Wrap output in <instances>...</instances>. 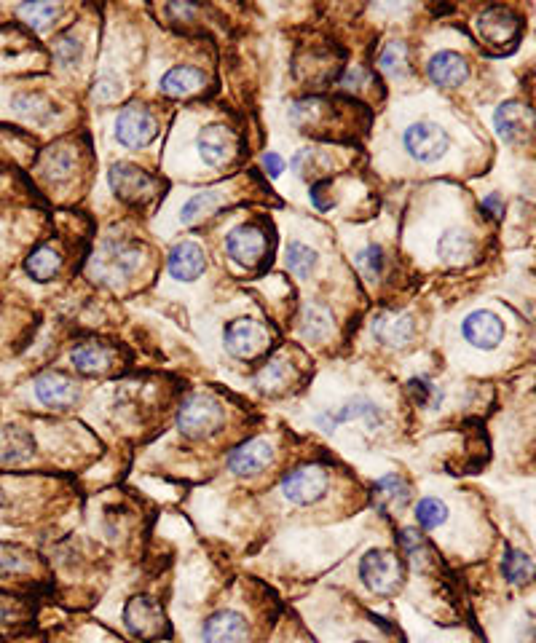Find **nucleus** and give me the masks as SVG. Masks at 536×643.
I'll return each instance as SVG.
<instances>
[{"label":"nucleus","mask_w":536,"mask_h":643,"mask_svg":"<svg viewBox=\"0 0 536 643\" xmlns=\"http://www.w3.org/2000/svg\"><path fill=\"white\" fill-rule=\"evenodd\" d=\"M140 263H143V250L137 244L108 239V242H102L89 263V276L100 284H118L137 274Z\"/></svg>","instance_id":"f257e3e1"},{"label":"nucleus","mask_w":536,"mask_h":643,"mask_svg":"<svg viewBox=\"0 0 536 643\" xmlns=\"http://www.w3.org/2000/svg\"><path fill=\"white\" fill-rule=\"evenodd\" d=\"M223 421H226V410L207 394H191L177 410V429L185 437H196V440L215 435Z\"/></svg>","instance_id":"f03ea898"},{"label":"nucleus","mask_w":536,"mask_h":643,"mask_svg":"<svg viewBox=\"0 0 536 643\" xmlns=\"http://www.w3.org/2000/svg\"><path fill=\"white\" fill-rule=\"evenodd\" d=\"M360 579L370 593L394 595L402 585V563L389 550H370L360 560Z\"/></svg>","instance_id":"7ed1b4c3"},{"label":"nucleus","mask_w":536,"mask_h":643,"mask_svg":"<svg viewBox=\"0 0 536 643\" xmlns=\"http://www.w3.org/2000/svg\"><path fill=\"white\" fill-rule=\"evenodd\" d=\"M124 625L140 641H159L161 635L169 633L167 614L148 595H137V598L126 603Z\"/></svg>","instance_id":"20e7f679"},{"label":"nucleus","mask_w":536,"mask_h":643,"mask_svg":"<svg viewBox=\"0 0 536 643\" xmlns=\"http://www.w3.org/2000/svg\"><path fill=\"white\" fill-rule=\"evenodd\" d=\"M159 134V124L151 116V110L140 105V102H129L126 108H121L116 118V140L124 148L140 151L145 145H151Z\"/></svg>","instance_id":"39448f33"},{"label":"nucleus","mask_w":536,"mask_h":643,"mask_svg":"<svg viewBox=\"0 0 536 643\" xmlns=\"http://www.w3.org/2000/svg\"><path fill=\"white\" fill-rule=\"evenodd\" d=\"M327 485H330L327 469L319 467V464H306V467L287 472L285 480H282V493L295 507H309L325 496Z\"/></svg>","instance_id":"423d86ee"},{"label":"nucleus","mask_w":536,"mask_h":643,"mask_svg":"<svg viewBox=\"0 0 536 643\" xmlns=\"http://www.w3.org/2000/svg\"><path fill=\"white\" fill-rule=\"evenodd\" d=\"M405 151L419 164H435L448 151V134L432 121H419L405 129Z\"/></svg>","instance_id":"0eeeda50"},{"label":"nucleus","mask_w":536,"mask_h":643,"mask_svg":"<svg viewBox=\"0 0 536 643\" xmlns=\"http://www.w3.org/2000/svg\"><path fill=\"white\" fill-rule=\"evenodd\" d=\"M268 333L255 319H234L223 333L226 351L236 360H252L255 354L266 349Z\"/></svg>","instance_id":"6e6552de"},{"label":"nucleus","mask_w":536,"mask_h":643,"mask_svg":"<svg viewBox=\"0 0 536 643\" xmlns=\"http://www.w3.org/2000/svg\"><path fill=\"white\" fill-rule=\"evenodd\" d=\"M352 421H365L370 429H376V426L384 421V413H381V408H378L373 400H368V397H354V400H346L344 405H338V408L327 410V413L317 416V424L322 426L325 432H333L335 426L352 424Z\"/></svg>","instance_id":"1a4fd4ad"},{"label":"nucleus","mask_w":536,"mask_h":643,"mask_svg":"<svg viewBox=\"0 0 536 643\" xmlns=\"http://www.w3.org/2000/svg\"><path fill=\"white\" fill-rule=\"evenodd\" d=\"M35 397L46 405V408L54 410H65L70 405H76L78 400V389L73 384V378H67L65 373H57V370H43L38 373L33 381Z\"/></svg>","instance_id":"9d476101"},{"label":"nucleus","mask_w":536,"mask_h":643,"mask_svg":"<svg viewBox=\"0 0 536 643\" xmlns=\"http://www.w3.org/2000/svg\"><path fill=\"white\" fill-rule=\"evenodd\" d=\"M271 461H274V445L268 443L266 437H252V440H247V443L228 453V469L236 477L258 475Z\"/></svg>","instance_id":"9b49d317"},{"label":"nucleus","mask_w":536,"mask_h":643,"mask_svg":"<svg viewBox=\"0 0 536 643\" xmlns=\"http://www.w3.org/2000/svg\"><path fill=\"white\" fill-rule=\"evenodd\" d=\"M110 188L116 191V196H121L124 201H143L148 196H153L156 180L148 172H143L134 164H113L110 169Z\"/></svg>","instance_id":"f8f14e48"},{"label":"nucleus","mask_w":536,"mask_h":643,"mask_svg":"<svg viewBox=\"0 0 536 643\" xmlns=\"http://www.w3.org/2000/svg\"><path fill=\"white\" fill-rule=\"evenodd\" d=\"M475 27H478L480 38L491 43V46H504V43L518 41L520 35V19L512 11L502 9V6L483 11Z\"/></svg>","instance_id":"ddd939ff"},{"label":"nucleus","mask_w":536,"mask_h":643,"mask_svg":"<svg viewBox=\"0 0 536 643\" xmlns=\"http://www.w3.org/2000/svg\"><path fill=\"white\" fill-rule=\"evenodd\" d=\"M461 333H464L467 343H472L475 349L491 351L504 341V322L496 317L494 311H472L464 319Z\"/></svg>","instance_id":"4468645a"},{"label":"nucleus","mask_w":536,"mask_h":643,"mask_svg":"<svg viewBox=\"0 0 536 643\" xmlns=\"http://www.w3.org/2000/svg\"><path fill=\"white\" fill-rule=\"evenodd\" d=\"M204 643H247L250 641V627L239 611H218L212 614L201 627Z\"/></svg>","instance_id":"2eb2a0df"},{"label":"nucleus","mask_w":536,"mask_h":643,"mask_svg":"<svg viewBox=\"0 0 536 643\" xmlns=\"http://www.w3.org/2000/svg\"><path fill=\"white\" fill-rule=\"evenodd\" d=\"M266 244V234L258 226H239L228 234L226 252L239 266H255L266 255Z\"/></svg>","instance_id":"dca6fc26"},{"label":"nucleus","mask_w":536,"mask_h":643,"mask_svg":"<svg viewBox=\"0 0 536 643\" xmlns=\"http://www.w3.org/2000/svg\"><path fill=\"white\" fill-rule=\"evenodd\" d=\"M494 126L504 142H520L526 140V134L534 126V113L518 100L502 102L494 113Z\"/></svg>","instance_id":"f3484780"},{"label":"nucleus","mask_w":536,"mask_h":643,"mask_svg":"<svg viewBox=\"0 0 536 643\" xmlns=\"http://www.w3.org/2000/svg\"><path fill=\"white\" fill-rule=\"evenodd\" d=\"M236 148V140L231 129H226L223 124H210L204 126L196 137V151H199L201 161L210 164V167H220L231 159V153Z\"/></svg>","instance_id":"a211bd4d"},{"label":"nucleus","mask_w":536,"mask_h":643,"mask_svg":"<svg viewBox=\"0 0 536 643\" xmlns=\"http://www.w3.org/2000/svg\"><path fill=\"white\" fill-rule=\"evenodd\" d=\"M373 338L378 343H384L389 349H402V346H408L413 341V335H416V322H413L411 314H378L373 319Z\"/></svg>","instance_id":"6ab92c4d"},{"label":"nucleus","mask_w":536,"mask_h":643,"mask_svg":"<svg viewBox=\"0 0 536 643\" xmlns=\"http://www.w3.org/2000/svg\"><path fill=\"white\" fill-rule=\"evenodd\" d=\"M33 453L35 440L27 429L17 424L0 426V467H22Z\"/></svg>","instance_id":"aec40b11"},{"label":"nucleus","mask_w":536,"mask_h":643,"mask_svg":"<svg viewBox=\"0 0 536 643\" xmlns=\"http://www.w3.org/2000/svg\"><path fill=\"white\" fill-rule=\"evenodd\" d=\"M427 76L435 86L443 89H456L469 78V65L467 59L456 54V51H440L435 57L429 59Z\"/></svg>","instance_id":"412c9836"},{"label":"nucleus","mask_w":536,"mask_h":643,"mask_svg":"<svg viewBox=\"0 0 536 643\" xmlns=\"http://www.w3.org/2000/svg\"><path fill=\"white\" fill-rule=\"evenodd\" d=\"M167 268L177 282H193V279H199L204 274L207 258H204V250L196 242H180L169 250Z\"/></svg>","instance_id":"4be33fe9"},{"label":"nucleus","mask_w":536,"mask_h":643,"mask_svg":"<svg viewBox=\"0 0 536 643\" xmlns=\"http://www.w3.org/2000/svg\"><path fill=\"white\" fill-rule=\"evenodd\" d=\"M373 502L381 512H400L411 502V485L397 475H384L373 485Z\"/></svg>","instance_id":"5701e85b"},{"label":"nucleus","mask_w":536,"mask_h":643,"mask_svg":"<svg viewBox=\"0 0 536 643\" xmlns=\"http://www.w3.org/2000/svg\"><path fill=\"white\" fill-rule=\"evenodd\" d=\"M201 86H204V73L201 70L191 65H177L169 73H164L159 89L167 97H188V94L199 92Z\"/></svg>","instance_id":"b1692460"},{"label":"nucleus","mask_w":536,"mask_h":643,"mask_svg":"<svg viewBox=\"0 0 536 643\" xmlns=\"http://www.w3.org/2000/svg\"><path fill=\"white\" fill-rule=\"evenodd\" d=\"M437 255H440V260L448 263V266H461V263H467V260L475 255V242H472V236H469L467 231L451 228V231H445V234L440 236Z\"/></svg>","instance_id":"393cba45"},{"label":"nucleus","mask_w":536,"mask_h":643,"mask_svg":"<svg viewBox=\"0 0 536 643\" xmlns=\"http://www.w3.org/2000/svg\"><path fill=\"white\" fill-rule=\"evenodd\" d=\"M333 333V314L319 306V303H306L301 311V335L306 341H325Z\"/></svg>","instance_id":"a878e982"},{"label":"nucleus","mask_w":536,"mask_h":643,"mask_svg":"<svg viewBox=\"0 0 536 643\" xmlns=\"http://www.w3.org/2000/svg\"><path fill=\"white\" fill-rule=\"evenodd\" d=\"M62 268V255L54 247L43 244L38 250L30 252V258L25 260V271L33 276L35 282H51Z\"/></svg>","instance_id":"bb28decb"},{"label":"nucleus","mask_w":536,"mask_h":643,"mask_svg":"<svg viewBox=\"0 0 536 643\" xmlns=\"http://www.w3.org/2000/svg\"><path fill=\"white\" fill-rule=\"evenodd\" d=\"M223 201H226V193L220 191V188L196 193V196L185 204L183 212H180V223H183V226H196V223H201L204 218H210L212 212H215Z\"/></svg>","instance_id":"cd10ccee"},{"label":"nucleus","mask_w":536,"mask_h":643,"mask_svg":"<svg viewBox=\"0 0 536 643\" xmlns=\"http://www.w3.org/2000/svg\"><path fill=\"white\" fill-rule=\"evenodd\" d=\"M502 574L510 585L515 587L528 585V582L534 579V560H531V555H526L523 550L510 547V550H504Z\"/></svg>","instance_id":"c85d7f7f"},{"label":"nucleus","mask_w":536,"mask_h":643,"mask_svg":"<svg viewBox=\"0 0 536 643\" xmlns=\"http://www.w3.org/2000/svg\"><path fill=\"white\" fill-rule=\"evenodd\" d=\"M70 362L78 373L84 376H97V373H105L110 365V354L102 346H94V343H84L78 346L73 354H70Z\"/></svg>","instance_id":"c756f323"},{"label":"nucleus","mask_w":536,"mask_h":643,"mask_svg":"<svg viewBox=\"0 0 536 643\" xmlns=\"http://www.w3.org/2000/svg\"><path fill=\"white\" fill-rule=\"evenodd\" d=\"M416 523H419L424 531H437L440 526L448 523V504L435 499V496H427L416 504Z\"/></svg>","instance_id":"7c9ffc66"},{"label":"nucleus","mask_w":536,"mask_h":643,"mask_svg":"<svg viewBox=\"0 0 536 643\" xmlns=\"http://www.w3.org/2000/svg\"><path fill=\"white\" fill-rule=\"evenodd\" d=\"M27 568H30V555L22 547L0 542V579L25 574Z\"/></svg>","instance_id":"2f4dec72"},{"label":"nucleus","mask_w":536,"mask_h":643,"mask_svg":"<svg viewBox=\"0 0 536 643\" xmlns=\"http://www.w3.org/2000/svg\"><path fill=\"white\" fill-rule=\"evenodd\" d=\"M378 67L384 70L386 76L392 78H402L405 76V70H408V46L402 41H392L381 51V57H378Z\"/></svg>","instance_id":"473e14b6"},{"label":"nucleus","mask_w":536,"mask_h":643,"mask_svg":"<svg viewBox=\"0 0 536 643\" xmlns=\"http://www.w3.org/2000/svg\"><path fill=\"white\" fill-rule=\"evenodd\" d=\"M59 11H62V6H57V3H25V6H19L17 14L30 27L43 30V27H49L59 17Z\"/></svg>","instance_id":"72a5a7b5"},{"label":"nucleus","mask_w":536,"mask_h":643,"mask_svg":"<svg viewBox=\"0 0 536 643\" xmlns=\"http://www.w3.org/2000/svg\"><path fill=\"white\" fill-rule=\"evenodd\" d=\"M285 260H287V268H290L295 276H301V279H306V276L317 268V252L301 242H293L290 247H287Z\"/></svg>","instance_id":"f704fd0d"},{"label":"nucleus","mask_w":536,"mask_h":643,"mask_svg":"<svg viewBox=\"0 0 536 643\" xmlns=\"http://www.w3.org/2000/svg\"><path fill=\"white\" fill-rule=\"evenodd\" d=\"M384 263V250H381L378 244H368L365 250H360L354 255V266H357V271H360L365 279H378L381 271H384Z\"/></svg>","instance_id":"c9c22d12"},{"label":"nucleus","mask_w":536,"mask_h":643,"mask_svg":"<svg viewBox=\"0 0 536 643\" xmlns=\"http://www.w3.org/2000/svg\"><path fill=\"white\" fill-rule=\"evenodd\" d=\"M287 378H290V365L285 360H274L260 370L258 378H255V386L263 389V392H277L279 386L287 384Z\"/></svg>","instance_id":"e433bc0d"},{"label":"nucleus","mask_w":536,"mask_h":643,"mask_svg":"<svg viewBox=\"0 0 536 643\" xmlns=\"http://www.w3.org/2000/svg\"><path fill=\"white\" fill-rule=\"evenodd\" d=\"M84 57V43L78 41L73 33L59 35L57 43H54V59H57L62 67H76Z\"/></svg>","instance_id":"4c0bfd02"},{"label":"nucleus","mask_w":536,"mask_h":643,"mask_svg":"<svg viewBox=\"0 0 536 643\" xmlns=\"http://www.w3.org/2000/svg\"><path fill=\"white\" fill-rule=\"evenodd\" d=\"M14 110H17L19 116L35 121V124H43V121L51 118V108L41 97H35V94H19L17 100H14Z\"/></svg>","instance_id":"58836bf2"},{"label":"nucleus","mask_w":536,"mask_h":643,"mask_svg":"<svg viewBox=\"0 0 536 643\" xmlns=\"http://www.w3.org/2000/svg\"><path fill=\"white\" fill-rule=\"evenodd\" d=\"M408 392H411L413 402H419L424 408H437V405L443 402V392H440L432 381H427V378H413V381H408Z\"/></svg>","instance_id":"ea45409f"},{"label":"nucleus","mask_w":536,"mask_h":643,"mask_svg":"<svg viewBox=\"0 0 536 643\" xmlns=\"http://www.w3.org/2000/svg\"><path fill=\"white\" fill-rule=\"evenodd\" d=\"M121 92H124L121 81H118L116 76H110V73H102V76H97V81H94L92 100L100 102V105H108V102H116L118 97H121Z\"/></svg>","instance_id":"a19ab883"},{"label":"nucleus","mask_w":536,"mask_h":643,"mask_svg":"<svg viewBox=\"0 0 536 643\" xmlns=\"http://www.w3.org/2000/svg\"><path fill=\"white\" fill-rule=\"evenodd\" d=\"M43 172L54 180H62L73 172V156L65 148H59V151L46 153V159H43Z\"/></svg>","instance_id":"79ce46f5"},{"label":"nucleus","mask_w":536,"mask_h":643,"mask_svg":"<svg viewBox=\"0 0 536 643\" xmlns=\"http://www.w3.org/2000/svg\"><path fill=\"white\" fill-rule=\"evenodd\" d=\"M263 169L268 172V177L277 180V177L285 172V161H282V156H277V153H266V156H263Z\"/></svg>","instance_id":"37998d69"},{"label":"nucleus","mask_w":536,"mask_h":643,"mask_svg":"<svg viewBox=\"0 0 536 643\" xmlns=\"http://www.w3.org/2000/svg\"><path fill=\"white\" fill-rule=\"evenodd\" d=\"M483 207H486L494 218H502L504 215V201L499 193H488L486 199H483Z\"/></svg>","instance_id":"c03bdc74"},{"label":"nucleus","mask_w":536,"mask_h":643,"mask_svg":"<svg viewBox=\"0 0 536 643\" xmlns=\"http://www.w3.org/2000/svg\"><path fill=\"white\" fill-rule=\"evenodd\" d=\"M365 81H368V73H365L362 67H352V70L344 76V86H349V89L365 84Z\"/></svg>","instance_id":"a18cd8bd"},{"label":"nucleus","mask_w":536,"mask_h":643,"mask_svg":"<svg viewBox=\"0 0 536 643\" xmlns=\"http://www.w3.org/2000/svg\"><path fill=\"white\" fill-rule=\"evenodd\" d=\"M3 504H6V493H3V488H0V510H3Z\"/></svg>","instance_id":"49530a36"},{"label":"nucleus","mask_w":536,"mask_h":643,"mask_svg":"<svg viewBox=\"0 0 536 643\" xmlns=\"http://www.w3.org/2000/svg\"><path fill=\"white\" fill-rule=\"evenodd\" d=\"M360 643H368V641H360Z\"/></svg>","instance_id":"de8ad7c7"}]
</instances>
